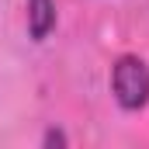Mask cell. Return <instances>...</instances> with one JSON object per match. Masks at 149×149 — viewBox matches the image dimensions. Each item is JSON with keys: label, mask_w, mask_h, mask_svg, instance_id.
<instances>
[{"label": "cell", "mask_w": 149, "mask_h": 149, "mask_svg": "<svg viewBox=\"0 0 149 149\" xmlns=\"http://www.w3.org/2000/svg\"><path fill=\"white\" fill-rule=\"evenodd\" d=\"M111 90L125 111H139L149 101V66L139 56H121L111 70Z\"/></svg>", "instance_id": "obj_1"}, {"label": "cell", "mask_w": 149, "mask_h": 149, "mask_svg": "<svg viewBox=\"0 0 149 149\" xmlns=\"http://www.w3.org/2000/svg\"><path fill=\"white\" fill-rule=\"evenodd\" d=\"M56 28V3L52 0H28V31L35 42L49 38V31Z\"/></svg>", "instance_id": "obj_2"}, {"label": "cell", "mask_w": 149, "mask_h": 149, "mask_svg": "<svg viewBox=\"0 0 149 149\" xmlns=\"http://www.w3.org/2000/svg\"><path fill=\"white\" fill-rule=\"evenodd\" d=\"M45 146H66V135L63 132H49L45 135Z\"/></svg>", "instance_id": "obj_3"}]
</instances>
